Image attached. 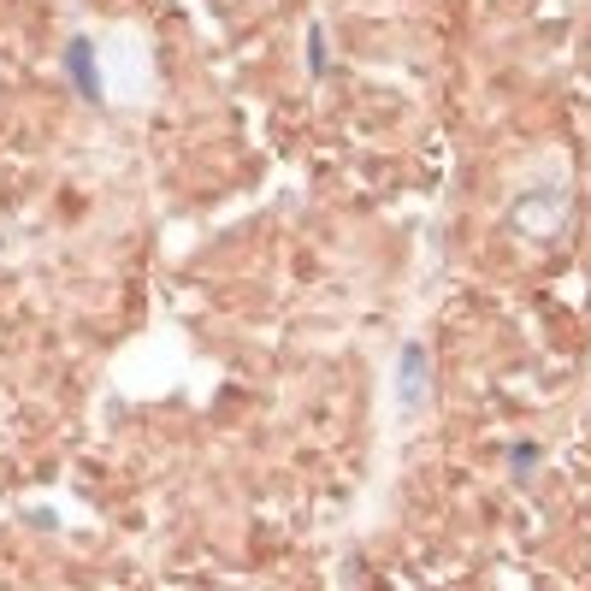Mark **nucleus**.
Segmentation results:
<instances>
[{"instance_id": "nucleus-4", "label": "nucleus", "mask_w": 591, "mask_h": 591, "mask_svg": "<svg viewBox=\"0 0 591 591\" xmlns=\"http://www.w3.org/2000/svg\"><path fill=\"white\" fill-rule=\"evenodd\" d=\"M308 71L326 77L331 71V42H326V24H308Z\"/></svg>"}, {"instance_id": "nucleus-2", "label": "nucleus", "mask_w": 591, "mask_h": 591, "mask_svg": "<svg viewBox=\"0 0 591 591\" xmlns=\"http://www.w3.org/2000/svg\"><path fill=\"white\" fill-rule=\"evenodd\" d=\"M396 408H402L408 420L432 408V349H426L420 337H408L402 355H396Z\"/></svg>"}, {"instance_id": "nucleus-3", "label": "nucleus", "mask_w": 591, "mask_h": 591, "mask_svg": "<svg viewBox=\"0 0 591 591\" xmlns=\"http://www.w3.org/2000/svg\"><path fill=\"white\" fill-rule=\"evenodd\" d=\"M60 60H66V77H71V89H77L83 101H101V95H107V83H101V60H95V36H71Z\"/></svg>"}, {"instance_id": "nucleus-1", "label": "nucleus", "mask_w": 591, "mask_h": 591, "mask_svg": "<svg viewBox=\"0 0 591 591\" xmlns=\"http://www.w3.org/2000/svg\"><path fill=\"white\" fill-rule=\"evenodd\" d=\"M568 225V184L562 178H532L509 196V231L526 243H550Z\"/></svg>"}, {"instance_id": "nucleus-5", "label": "nucleus", "mask_w": 591, "mask_h": 591, "mask_svg": "<svg viewBox=\"0 0 591 591\" xmlns=\"http://www.w3.org/2000/svg\"><path fill=\"white\" fill-rule=\"evenodd\" d=\"M509 461H515V485H532V473H538V444L521 438V444L509 450Z\"/></svg>"}]
</instances>
